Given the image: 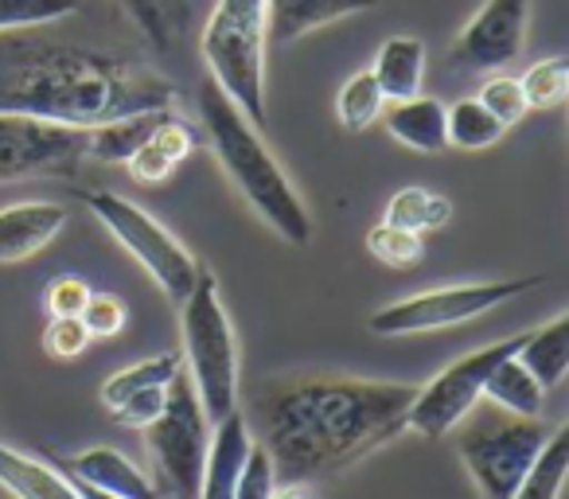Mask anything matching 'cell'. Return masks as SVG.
Segmentation results:
<instances>
[{
  "label": "cell",
  "instance_id": "cell-1",
  "mask_svg": "<svg viewBox=\"0 0 569 499\" xmlns=\"http://www.w3.org/2000/svg\"><path fill=\"white\" fill-rule=\"evenodd\" d=\"M413 395L418 387L410 382L336 375L273 382L258 398V445L284 483L320 480L395 441L406 429Z\"/></svg>",
  "mask_w": 569,
  "mask_h": 499
},
{
  "label": "cell",
  "instance_id": "cell-2",
  "mask_svg": "<svg viewBox=\"0 0 569 499\" xmlns=\"http://www.w3.org/2000/svg\"><path fill=\"white\" fill-rule=\"evenodd\" d=\"M176 102L180 87L133 56L0 32V113L98 129L129 113L176 110Z\"/></svg>",
  "mask_w": 569,
  "mask_h": 499
},
{
  "label": "cell",
  "instance_id": "cell-3",
  "mask_svg": "<svg viewBox=\"0 0 569 499\" xmlns=\"http://www.w3.org/2000/svg\"><path fill=\"white\" fill-rule=\"evenodd\" d=\"M199 118H203L207 141H211L214 157H219L222 172L234 180L242 199L293 246H309L312 219L309 207L301 203L297 188L289 183L284 168L261 141V129L214 87L211 79L199 87Z\"/></svg>",
  "mask_w": 569,
  "mask_h": 499
},
{
  "label": "cell",
  "instance_id": "cell-4",
  "mask_svg": "<svg viewBox=\"0 0 569 499\" xmlns=\"http://www.w3.org/2000/svg\"><path fill=\"white\" fill-rule=\"evenodd\" d=\"M266 0H214L199 36V56L211 82L266 129Z\"/></svg>",
  "mask_w": 569,
  "mask_h": 499
},
{
  "label": "cell",
  "instance_id": "cell-5",
  "mask_svg": "<svg viewBox=\"0 0 569 499\" xmlns=\"http://www.w3.org/2000/svg\"><path fill=\"white\" fill-rule=\"evenodd\" d=\"M180 359H188V379L214 426L238 410V340L211 270H199L196 289L180 301Z\"/></svg>",
  "mask_w": 569,
  "mask_h": 499
},
{
  "label": "cell",
  "instance_id": "cell-6",
  "mask_svg": "<svg viewBox=\"0 0 569 499\" xmlns=\"http://www.w3.org/2000/svg\"><path fill=\"white\" fill-rule=\"evenodd\" d=\"M550 429L553 426H546L542 418H519V413H507L491 402L480 410V402H476L452 433H457V452L480 496L511 499L527 468L542 452Z\"/></svg>",
  "mask_w": 569,
  "mask_h": 499
},
{
  "label": "cell",
  "instance_id": "cell-7",
  "mask_svg": "<svg viewBox=\"0 0 569 499\" xmlns=\"http://www.w3.org/2000/svg\"><path fill=\"white\" fill-rule=\"evenodd\" d=\"M207 441H211V421H207L203 402H199L188 371H180L168 382L160 418L144 426V445H149L152 468H157L160 496H172V499L199 496Z\"/></svg>",
  "mask_w": 569,
  "mask_h": 499
},
{
  "label": "cell",
  "instance_id": "cell-8",
  "mask_svg": "<svg viewBox=\"0 0 569 499\" xmlns=\"http://www.w3.org/2000/svg\"><path fill=\"white\" fill-rule=\"evenodd\" d=\"M79 199L87 203V211L126 246L129 255L144 266L152 281L164 289L168 301L180 305L183 297L196 289V278L203 266L188 255V246L172 234L168 227H160L149 211H141L129 199L113 196V191H79Z\"/></svg>",
  "mask_w": 569,
  "mask_h": 499
},
{
  "label": "cell",
  "instance_id": "cell-9",
  "mask_svg": "<svg viewBox=\"0 0 569 499\" xmlns=\"http://www.w3.org/2000/svg\"><path fill=\"white\" fill-rule=\"evenodd\" d=\"M542 286V278H515V281H476V286H449V289H429V293L406 297L371 317L375 336H421L437 332V328H457L468 320L483 317V312L499 309V305L515 301V297L530 293Z\"/></svg>",
  "mask_w": 569,
  "mask_h": 499
},
{
  "label": "cell",
  "instance_id": "cell-10",
  "mask_svg": "<svg viewBox=\"0 0 569 499\" xmlns=\"http://www.w3.org/2000/svg\"><path fill=\"white\" fill-rule=\"evenodd\" d=\"M522 343V332L511 336V340H499V343H488L480 351H468L460 356L457 363H449L441 375L418 387L410 402V413H406V429L421 433L426 441H441L449 437L452 429L465 421V413L472 410L476 402H483V382H488L491 367L499 359L515 356Z\"/></svg>",
  "mask_w": 569,
  "mask_h": 499
},
{
  "label": "cell",
  "instance_id": "cell-11",
  "mask_svg": "<svg viewBox=\"0 0 569 499\" xmlns=\"http://www.w3.org/2000/svg\"><path fill=\"white\" fill-rule=\"evenodd\" d=\"M90 129L51 126V121L0 113V183L28 180V176L74 172L87 157Z\"/></svg>",
  "mask_w": 569,
  "mask_h": 499
},
{
  "label": "cell",
  "instance_id": "cell-12",
  "mask_svg": "<svg viewBox=\"0 0 569 499\" xmlns=\"http://www.w3.org/2000/svg\"><path fill=\"white\" fill-rule=\"evenodd\" d=\"M530 0H483L480 12L452 40L449 63L460 71H499L522 56Z\"/></svg>",
  "mask_w": 569,
  "mask_h": 499
},
{
  "label": "cell",
  "instance_id": "cell-13",
  "mask_svg": "<svg viewBox=\"0 0 569 499\" xmlns=\"http://www.w3.org/2000/svg\"><path fill=\"white\" fill-rule=\"evenodd\" d=\"M250 426H246V418L238 410H230L222 421H214L196 499H234L238 476H242L246 457H250Z\"/></svg>",
  "mask_w": 569,
  "mask_h": 499
},
{
  "label": "cell",
  "instance_id": "cell-14",
  "mask_svg": "<svg viewBox=\"0 0 569 499\" xmlns=\"http://www.w3.org/2000/svg\"><path fill=\"white\" fill-rule=\"evenodd\" d=\"M387 4V0H266V36L269 48L301 40L325 24H336L343 17H359Z\"/></svg>",
  "mask_w": 569,
  "mask_h": 499
},
{
  "label": "cell",
  "instance_id": "cell-15",
  "mask_svg": "<svg viewBox=\"0 0 569 499\" xmlns=\"http://www.w3.org/2000/svg\"><path fill=\"white\" fill-rule=\"evenodd\" d=\"M67 227V207L59 203H12L0 207V266L24 262L59 238Z\"/></svg>",
  "mask_w": 569,
  "mask_h": 499
},
{
  "label": "cell",
  "instance_id": "cell-16",
  "mask_svg": "<svg viewBox=\"0 0 569 499\" xmlns=\"http://www.w3.org/2000/svg\"><path fill=\"white\" fill-rule=\"evenodd\" d=\"M74 480L90 483L98 491H110L118 499H164L157 491V483L141 472L129 457H121L110 445H94V449H82L67 460Z\"/></svg>",
  "mask_w": 569,
  "mask_h": 499
},
{
  "label": "cell",
  "instance_id": "cell-17",
  "mask_svg": "<svg viewBox=\"0 0 569 499\" xmlns=\"http://www.w3.org/2000/svg\"><path fill=\"white\" fill-rule=\"evenodd\" d=\"M379 118L387 133L413 152H441L449 144L445 141V106L437 98L413 94L406 102H390Z\"/></svg>",
  "mask_w": 569,
  "mask_h": 499
},
{
  "label": "cell",
  "instance_id": "cell-18",
  "mask_svg": "<svg viewBox=\"0 0 569 499\" xmlns=\"http://www.w3.org/2000/svg\"><path fill=\"white\" fill-rule=\"evenodd\" d=\"M371 74L387 102H406V98L421 94V82H426V43L413 40V36H390L379 48V56H375Z\"/></svg>",
  "mask_w": 569,
  "mask_h": 499
},
{
  "label": "cell",
  "instance_id": "cell-19",
  "mask_svg": "<svg viewBox=\"0 0 569 499\" xmlns=\"http://www.w3.org/2000/svg\"><path fill=\"white\" fill-rule=\"evenodd\" d=\"M0 488H9L17 499H82L71 476L56 472L51 465L0 445Z\"/></svg>",
  "mask_w": 569,
  "mask_h": 499
},
{
  "label": "cell",
  "instance_id": "cell-20",
  "mask_svg": "<svg viewBox=\"0 0 569 499\" xmlns=\"http://www.w3.org/2000/svg\"><path fill=\"white\" fill-rule=\"evenodd\" d=\"M515 359L535 375L542 390L558 387L569 371V312H558L550 325L535 328V332H522Z\"/></svg>",
  "mask_w": 569,
  "mask_h": 499
},
{
  "label": "cell",
  "instance_id": "cell-21",
  "mask_svg": "<svg viewBox=\"0 0 569 499\" xmlns=\"http://www.w3.org/2000/svg\"><path fill=\"white\" fill-rule=\"evenodd\" d=\"M542 398L546 390L538 387V379L515 356L499 359L491 367L488 382H483V402L499 406L507 413H519V418H538L542 413Z\"/></svg>",
  "mask_w": 569,
  "mask_h": 499
},
{
  "label": "cell",
  "instance_id": "cell-22",
  "mask_svg": "<svg viewBox=\"0 0 569 499\" xmlns=\"http://www.w3.org/2000/svg\"><path fill=\"white\" fill-rule=\"evenodd\" d=\"M172 110H149V113H129V118L106 121V126L90 129L87 157L102 160V164H126L137 149L152 137V129L160 126V118Z\"/></svg>",
  "mask_w": 569,
  "mask_h": 499
},
{
  "label": "cell",
  "instance_id": "cell-23",
  "mask_svg": "<svg viewBox=\"0 0 569 499\" xmlns=\"http://www.w3.org/2000/svg\"><path fill=\"white\" fill-rule=\"evenodd\" d=\"M569 468V426H553L511 499H558Z\"/></svg>",
  "mask_w": 569,
  "mask_h": 499
},
{
  "label": "cell",
  "instance_id": "cell-24",
  "mask_svg": "<svg viewBox=\"0 0 569 499\" xmlns=\"http://www.w3.org/2000/svg\"><path fill=\"white\" fill-rule=\"evenodd\" d=\"M180 371H183L180 351H164V356H152L133 367H121L118 375H110V379L102 382V402L110 406V410H118L129 395L149 390V387H168Z\"/></svg>",
  "mask_w": 569,
  "mask_h": 499
},
{
  "label": "cell",
  "instance_id": "cell-25",
  "mask_svg": "<svg viewBox=\"0 0 569 499\" xmlns=\"http://www.w3.org/2000/svg\"><path fill=\"white\" fill-rule=\"evenodd\" d=\"M503 133L507 129L483 110L480 98H460L457 106L445 110V141H449L452 149H465V152L491 149Z\"/></svg>",
  "mask_w": 569,
  "mask_h": 499
},
{
  "label": "cell",
  "instance_id": "cell-26",
  "mask_svg": "<svg viewBox=\"0 0 569 499\" xmlns=\"http://www.w3.org/2000/svg\"><path fill=\"white\" fill-rule=\"evenodd\" d=\"M121 12L137 24V32L152 43L157 51H172V43L180 40V28L188 20L183 0H118Z\"/></svg>",
  "mask_w": 569,
  "mask_h": 499
},
{
  "label": "cell",
  "instance_id": "cell-27",
  "mask_svg": "<svg viewBox=\"0 0 569 499\" xmlns=\"http://www.w3.org/2000/svg\"><path fill=\"white\" fill-rule=\"evenodd\" d=\"M452 214V203L445 196L429 188H402L390 196L387 203V219L382 222H395L402 230H413V234H426V230L445 227Z\"/></svg>",
  "mask_w": 569,
  "mask_h": 499
},
{
  "label": "cell",
  "instance_id": "cell-28",
  "mask_svg": "<svg viewBox=\"0 0 569 499\" xmlns=\"http://www.w3.org/2000/svg\"><path fill=\"white\" fill-rule=\"evenodd\" d=\"M382 102H387V98H382L375 74L359 71V74H351L340 87V94H336V118H340V126L348 129V133H363L367 126L379 121Z\"/></svg>",
  "mask_w": 569,
  "mask_h": 499
},
{
  "label": "cell",
  "instance_id": "cell-29",
  "mask_svg": "<svg viewBox=\"0 0 569 499\" xmlns=\"http://www.w3.org/2000/svg\"><path fill=\"white\" fill-rule=\"evenodd\" d=\"M519 87L522 98H527V110H558L569 98V59L566 56L538 59V63L527 67Z\"/></svg>",
  "mask_w": 569,
  "mask_h": 499
},
{
  "label": "cell",
  "instance_id": "cell-30",
  "mask_svg": "<svg viewBox=\"0 0 569 499\" xmlns=\"http://www.w3.org/2000/svg\"><path fill=\"white\" fill-rule=\"evenodd\" d=\"M367 250H371L375 262L390 266V270H410L426 258V238L395 227V222H379V227L367 230Z\"/></svg>",
  "mask_w": 569,
  "mask_h": 499
},
{
  "label": "cell",
  "instance_id": "cell-31",
  "mask_svg": "<svg viewBox=\"0 0 569 499\" xmlns=\"http://www.w3.org/2000/svg\"><path fill=\"white\" fill-rule=\"evenodd\" d=\"M82 12V0H0V32H32Z\"/></svg>",
  "mask_w": 569,
  "mask_h": 499
},
{
  "label": "cell",
  "instance_id": "cell-32",
  "mask_svg": "<svg viewBox=\"0 0 569 499\" xmlns=\"http://www.w3.org/2000/svg\"><path fill=\"white\" fill-rule=\"evenodd\" d=\"M480 106L503 129L519 126V121L527 118V98H522L519 79H511V74H491V79L483 82V90H480Z\"/></svg>",
  "mask_w": 569,
  "mask_h": 499
},
{
  "label": "cell",
  "instance_id": "cell-33",
  "mask_svg": "<svg viewBox=\"0 0 569 499\" xmlns=\"http://www.w3.org/2000/svg\"><path fill=\"white\" fill-rule=\"evenodd\" d=\"M79 320L87 325L90 340H113V336H121V328H126L129 312H126V301L113 293H90L87 309L79 312Z\"/></svg>",
  "mask_w": 569,
  "mask_h": 499
},
{
  "label": "cell",
  "instance_id": "cell-34",
  "mask_svg": "<svg viewBox=\"0 0 569 499\" xmlns=\"http://www.w3.org/2000/svg\"><path fill=\"white\" fill-rule=\"evenodd\" d=\"M90 348V332L79 317H51L48 328H43V351L51 359H79L82 351Z\"/></svg>",
  "mask_w": 569,
  "mask_h": 499
},
{
  "label": "cell",
  "instance_id": "cell-35",
  "mask_svg": "<svg viewBox=\"0 0 569 499\" xmlns=\"http://www.w3.org/2000/svg\"><path fill=\"white\" fill-rule=\"evenodd\" d=\"M277 488V472H273V460L261 445H250V457H246V468L238 476V488L234 499H269Z\"/></svg>",
  "mask_w": 569,
  "mask_h": 499
},
{
  "label": "cell",
  "instance_id": "cell-36",
  "mask_svg": "<svg viewBox=\"0 0 569 499\" xmlns=\"http://www.w3.org/2000/svg\"><path fill=\"white\" fill-rule=\"evenodd\" d=\"M164 395H168V387L137 390V395H129L118 410H110L113 421H118V426H129V429H144L149 421L160 418V410H164Z\"/></svg>",
  "mask_w": 569,
  "mask_h": 499
},
{
  "label": "cell",
  "instance_id": "cell-37",
  "mask_svg": "<svg viewBox=\"0 0 569 499\" xmlns=\"http://www.w3.org/2000/svg\"><path fill=\"white\" fill-rule=\"evenodd\" d=\"M90 293L94 289L87 286L82 278H74V273H63V278H56L48 286V312L51 317H79L82 309H87V301H90Z\"/></svg>",
  "mask_w": 569,
  "mask_h": 499
},
{
  "label": "cell",
  "instance_id": "cell-38",
  "mask_svg": "<svg viewBox=\"0 0 569 499\" xmlns=\"http://www.w3.org/2000/svg\"><path fill=\"white\" fill-rule=\"evenodd\" d=\"M126 164H129V172H133L137 183H164L168 176L176 172V164L152 141H144L141 149H137L133 157L126 160Z\"/></svg>",
  "mask_w": 569,
  "mask_h": 499
},
{
  "label": "cell",
  "instance_id": "cell-39",
  "mask_svg": "<svg viewBox=\"0 0 569 499\" xmlns=\"http://www.w3.org/2000/svg\"><path fill=\"white\" fill-rule=\"evenodd\" d=\"M269 499H317V496H312L305 483H281V488H273V496Z\"/></svg>",
  "mask_w": 569,
  "mask_h": 499
},
{
  "label": "cell",
  "instance_id": "cell-40",
  "mask_svg": "<svg viewBox=\"0 0 569 499\" xmlns=\"http://www.w3.org/2000/svg\"><path fill=\"white\" fill-rule=\"evenodd\" d=\"M71 480H74V476H71ZM74 488H79L82 499H118V496H110V491H98V488H90V483H82V480H74Z\"/></svg>",
  "mask_w": 569,
  "mask_h": 499
}]
</instances>
